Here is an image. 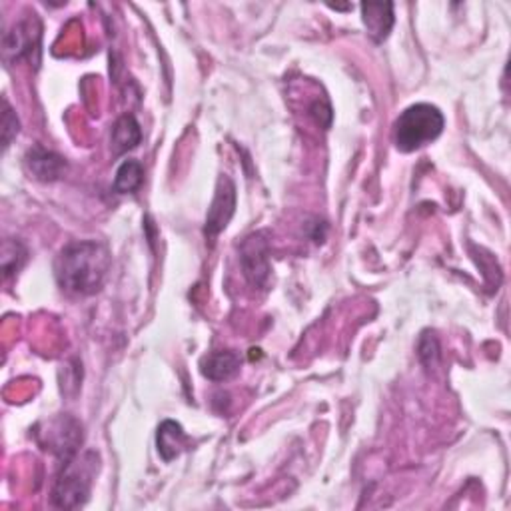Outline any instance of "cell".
Here are the masks:
<instances>
[{"label":"cell","mask_w":511,"mask_h":511,"mask_svg":"<svg viewBox=\"0 0 511 511\" xmlns=\"http://www.w3.org/2000/svg\"><path fill=\"white\" fill-rule=\"evenodd\" d=\"M110 268L106 248L94 240L72 242L58 254L55 272L60 288L76 296L98 292Z\"/></svg>","instance_id":"6da1fadb"},{"label":"cell","mask_w":511,"mask_h":511,"mask_svg":"<svg viewBox=\"0 0 511 511\" xmlns=\"http://www.w3.org/2000/svg\"><path fill=\"white\" fill-rule=\"evenodd\" d=\"M446 126V118L438 106L431 104H413L405 108L394 124V142L397 150L413 152L422 146L434 142Z\"/></svg>","instance_id":"7a4b0ae2"},{"label":"cell","mask_w":511,"mask_h":511,"mask_svg":"<svg viewBox=\"0 0 511 511\" xmlns=\"http://www.w3.org/2000/svg\"><path fill=\"white\" fill-rule=\"evenodd\" d=\"M60 473L55 483V491H52V501L58 507H81L90 491V480L84 467L76 464L74 457L60 464Z\"/></svg>","instance_id":"3957f363"},{"label":"cell","mask_w":511,"mask_h":511,"mask_svg":"<svg viewBox=\"0 0 511 511\" xmlns=\"http://www.w3.org/2000/svg\"><path fill=\"white\" fill-rule=\"evenodd\" d=\"M234 210H236V186H234V182L230 178L222 176L218 180V186H216V196L212 200L210 210H208L206 216L204 234L208 240L216 238L228 226Z\"/></svg>","instance_id":"277c9868"},{"label":"cell","mask_w":511,"mask_h":511,"mask_svg":"<svg viewBox=\"0 0 511 511\" xmlns=\"http://www.w3.org/2000/svg\"><path fill=\"white\" fill-rule=\"evenodd\" d=\"M40 22L37 14L21 21L11 32L4 34V58L21 60L22 56H30L32 50H38L40 45Z\"/></svg>","instance_id":"5b68a950"},{"label":"cell","mask_w":511,"mask_h":511,"mask_svg":"<svg viewBox=\"0 0 511 511\" xmlns=\"http://www.w3.org/2000/svg\"><path fill=\"white\" fill-rule=\"evenodd\" d=\"M242 266L248 282L260 288L270 276V264H268V240L264 234H252L242 246Z\"/></svg>","instance_id":"8992f818"},{"label":"cell","mask_w":511,"mask_h":511,"mask_svg":"<svg viewBox=\"0 0 511 511\" xmlns=\"http://www.w3.org/2000/svg\"><path fill=\"white\" fill-rule=\"evenodd\" d=\"M24 164L30 175L42 182H55L63 178L66 172V160L63 156L42 149V146H34V149L26 152Z\"/></svg>","instance_id":"52a82bcc"},{"label":"cell","mask_w":511,"mask_h":511,"mask_svg":"<svg viewBox=\"0 0 511 511\" xmlns=\"http://www.w3.org/2000/svg\"><path fill=\"white\" fill-rule=\"evenodd\" d=\"M363 22L368 26L370 37L376 42L388 38L394 26V4L392 3H363L362 4Z\"/></svg>","instance_id":"ba28073f"},{"label":"cell","mask_w":511,"mask_h":511,"mask_svg":"<svg viewBox=\"0 0 511 511\" xmlns=\"http://www.w3.org/2000/svg\"><path fill=\"white\" fill-rule=\"evenodd\" d=\"M202 374L212 382H224L240 371L242 360L236 352H214L202 360Z\"/></svg>","instance_id":"9c48e42d"},{"label":"cell","mask_w":511,"mask_h":511,"mask_svg":"<svg viewBox=\"0 0 511 511\" xmlns=\"http://www.w3.org/2000/svg\"><path fill=\"white\" fill-rule=\"evenodd\" d=\"M142 141V130L138 120L132 115H124L116 120L115 128H112V149L116 154H124L128 150L136 149Z\"/></svg>","instance_id":"30bf717a"},{"label":"cell","mask_w":511,"mask_h":511,"mask_svg":"<svg viewBox=\"0 0 511 511\" xmlns=\"http://www.w3.org/2000/svg\"><path fill=\"white\" fill-rule=\"evenodd\" d=\"M156 441H158V452L162 456V460L170 462V460H175V457L182 452V447H184L186 434L180 423L166 420L158 428V439Z\"/></svg>","instance_id":"8fae6325"},{"label":"cell","mask_w":511,"mask_h":511,"mask_svg":"<svg viewBox=\"0 0 511 511\" xmlns=\"http://www.w3.org/2000/svg\"><path fill=\"white\" fill-rule=\"evenodd\" d=\"M142 182H144L142 164L136 162V160H126V162L120 164V168L116 170L115 190L118 194L136 192V190L142 186Z\"/></svg>","instance_id":"7c38bea8"},{"label":"cell","mask_w":511,"mask_h":511,"mask_svg":"<svg viewBox=\"0 0 511 511\" xmlns=\"http://www.w3.org/2000/svg\"><path fill=\"white\" fill-rule=\"evenodd\" d=\"M26 258H29V252H26V248L21 244V242H16V240L4 242V246H3V272H4L6 278L21 270L26 262Z\"/></svg>","instance_id":"4fadbf2b"},{"label":"cell","mask_w":511,"mask_h":511,"mask_svg":"<svg viewBox=\"0 0 511 511\" xmlns=\"http://www.w3.org/2000/svg\"><path fill=\"white\" fill-rule=\"evenodd\" d=\"M19 134V120L11 108V104L4 102V115H3V146L8 149L13 142V138Z\"/></svg>","instance_id":"5bb4252c"},{"label":"cell","mask_w":511,"mask_h":511,"mask_svg":"<svg viewBox=\"0 0 511 511\" xmlns=\"http://www.w3.org/2000/svg\"><path fill=\"white\" fill-rule=\"evenodd\" d=\"M420 356L423 360V363L426 366H434V363L438 362L439 358V345H438V340L434 336L431 337H423L422 344H420Z\"/></svg>","instance_id":"9a60e30c"}]
</instances>
